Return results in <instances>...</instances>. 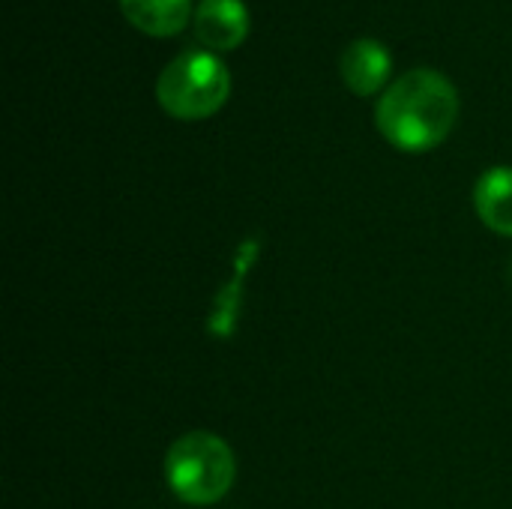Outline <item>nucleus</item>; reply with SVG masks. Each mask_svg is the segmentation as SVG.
<instances>
[{
    "label": "nucleus",
    "mask_w": 512,
    "mask_h": 509,
    "mask_svg": "<svg viewBox=\"0 0 512 509\" xmlns=\"http://www.w3.org/2000/svg\"><path fill=\"white\" fill-rule=\"evenodd\" d=\"M231 96V72L213 51L177 54L156 81V102L174 120H207Z\"/></svg>",
    "instance_id": "nucleus-3"
},
{
    "label": "nucleus",
    "mask_w": 512,
    "mask_h": 509,
    "mask_svg": "<svg viewBox=\"0 0 512 509\" xmlns=\"http://www.w3.org/2000/svg\"><path fill=\"white\" fill-rule=\"evenodd\" d=\"M339 72H342L345 87L354 96H375L378 90H387V81L393 72V57L378 39L363 36V39H354L342 51Z\"/></svg>",
    "instance_id": "nucleus-5"
},
{
    "label": "nucleus",
    "mask_w": 512,
    "mask_h": 509,
    "mask_svg": "<svg viewBox=\"0 0 512 509\" xmlns=\"http://www.w3.org/2000/svg\"><path fill=\"white\" fill-rule=\"evenodd\" d=\"M126 21L147 36H177L192 15V0H117Z\"/></svg>",
    "instance_id": "nucleus-7"
},
{
    "label": "nucleus",
    "mask_w": 512,
    "mask_h": 509,
    "mask_svg": "<svg viewBox=\"0 0 512 509\" xmlns=\"http://www.w3.org/2000/svg\"><path fill=\"white\" fill-rule=\"evenodd\" d=\"M474 210L489 231L512 237V168L495 165L477 180Z\"/></svg>",
    "instance_id": "nucleus-6"
},
{
    "label": "nucleus",
    "mask_w": 512,
    "mask_h": 509,
    "mask_svg": "<svg viewBox=\"0 0 512 509\" xmlns=\"http://www.w3.org/2000/svg\"><path fill=\"white\" fill-rule=\"evenodd\" d=\"M237 480V459L228 441L213 432L180 435L165 453V483L189 507L219 504Z\"/></svg>",
    "instance_id": "nucleus-2"
},
{
    "label": "nucleus",
    "mask_w": 512,
    "mask_h": 509,
    "mask_svg": "<svg viewBox=\"0 0 512 509\" xmlns=\"http://www.w3.org/2000/svg\"><path fill=\"white\" fill-rule=\"evenodd\" d=\"M459 120V90L438 69H411L375 105V126L402 153H426L447 141Z\"/></svg>",
    "instance_id": "nucleus-1"
},
{
    "label": "nucleus",
    "mask_w": 512,
    "mask_h": 509,
    "mask_svg": "<svg viewBox=\"0 0 512 509\" xmlns=\"http://www.w3.org/2000/svg\"><path fill=\"white\" fill-rule=\"evenodd\" d=\"M192 27L210 51H234L249 36V9L243 0H201Z\"/></svg>",
    "instance_id": "nucleus-4"
}]
</instances>
